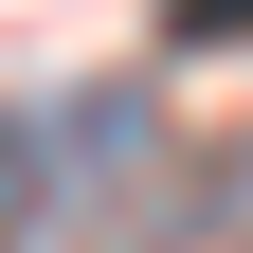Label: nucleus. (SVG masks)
<instances>
[{
  "instance_id": "f257e3e1",
  "label": "nucleus",
  "mask_w": 253,
  "mask_h": 253,
  "mask_svg": "<svg viewBox=\"0 0 253 253\" xmlns=\"http://www.w3.org/2000/svg\"><path fill=\"white\" fill-rule=\"evenodd\" d=\"M126 145H145V109H109V90H73V109H18V126H0V199H18V217H54L73 181H109Z\"/></svg>"
},
{
  "instance_id": "f03ea898",
  "label": "nucleus",
  "mask_w": 253,
  "mask_h": 253,
  "mask_svg": "<svg viewBox=\"0 0 253 253\" xmlns=\"http://www.w3.org/2000/svg\"><path fill=\"white\" fill-rule=\"evenodd\" d=\"M163 37H181V54H235V37H253V0H163Z\"/></svg>"
}]
</instances>
